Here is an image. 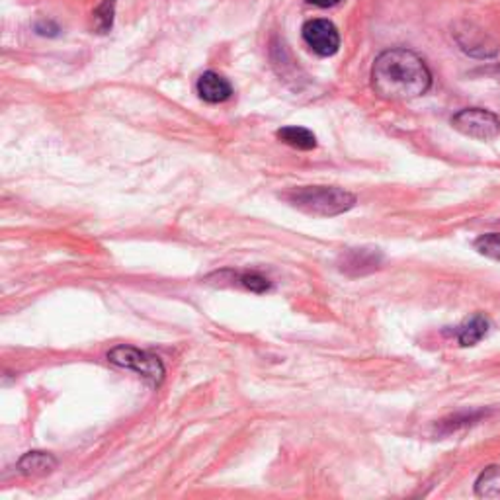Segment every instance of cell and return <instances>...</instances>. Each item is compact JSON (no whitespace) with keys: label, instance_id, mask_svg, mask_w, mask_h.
I'll list each match as a JSON object with an SVG mask.
<instances>
[{"label":"cell","instance_id":"obj_1","mask_svg":"<svg viewBox=\"0 0 500 500\" xmlns=\"http://www.w3.org/2000/svg\"><path fill=\"white\" fill-rule=\"evenodd\" d=\"M430 86L432 74L426 63L402 47L383 51L371 66V89L386 100H415L425 96Z\"/></svg>","mask_w":500,"mask_h":500},{"label":"cell","instance_id":"obj_2","mask_svg":"<svg viewBox=\"0 0 500 500\" xmlns=\"http://www.w3.org/2000/svg\"><path fill=\"white\" fill-rule=\"evenodd\" d=\"M293 207L316 217H334L355 206V196L334 186H305L284 196Z\"/></svg>","mask_w":500,"mask_h":500},{"label":"cell","instance_id":"obj_3","mask_svg":"<svg viewBox=\"0 0 500 500\" xmlns=\"http://www.w3.org/2000/svg\"><path fill=\"white\" fill-rule=\"evenodd\" d=\"M108 362L118 368L139 373L143 379H147L151 386H160L165 379V363L159 355L149 354L145 350H137L133 346H115L108 352Z\"/></svg>","mask_w":500,"mask_h":500},{"label":"cell","instance_id":"obj_4","mask_svg":"<svg viewBox=\"0 0 500 500\" xmlns=\"http://www.w3.org/2000/svg\"><path fill=\"white\" fill-rule=\"evenodd\" d=\"M451 125H454L456 131L464 133L465 137L479 141H490L498 137L500 133V118L485 108L461 110L451 118Z\"/></svg>","mask_w":500,"mask_h":500},{"label":"cell","instance_id":"obj_5","mask_svg":"<svg viewBox=\"0 0 500 500\" xmlns=\"http://www.w3.org/2000/svg\"><path fill=\"white\" fill-rule=\"evenodd\" d=\"M303 40L319 57H332L340 50V34L329 20H309L303 26Z\"/></svg>","mask_w":500,"mask_h":500},{"label":"cell","instance_id":"obj_6","mask_svg":"<svg viewBox=\"0 0 500 500\" xmlns=\"http://www.w3.org/2000/svg\"><path fill=\"white\" fill-rule=\"evenodd\" d=\"M383 254L378 248H348L340 258V270L350 276H363L381 266Z\"/></svg>","mask_w":500,"mask_h":500},{"label":"cell","instance_id":"obj_7","mask_svg":"<svg viewBox=\"0 0 500 500\" xmlns=\"http://www.w3.org/2000/svg\"><path fill=\"white\" fill-rule=\"evenodd\" d=\"M198 94L199 98L207 104H223L230 98V94H233V86H230V82L223 74L207 71L199 76Z\"/></svg>","mask_w":500,"mask_h":500},{"label":"cell","instance_id":"obj_8","mask_svg":"<svg viewBox=\"0 0 500 500\" xmlns=\"http://www.w3.org/2000/svg\"><path fill=\"white\" fill-rule=\"evenodd\" d=\"M457 43L465 53L473 55V57H480V59L495 57L498 51L496 43L490 40L485 32L475 30L473 26H467V30L461 34L457 32Z\"/></svg>","mask_w":500,"mask_h":500},{"label":"cell","instance_id":"obj_9","mask_svg":"<svg viewBox=\"0 0 500 500\" xmlns=\"http://www.w3.org/2000/svg\"><path fill=\"white\" fill-rule=\"evenodd\" d=\"M18 469L26 477H45L57 469V459L47 451H27L18 461Z\"/></svg>","mask_w":500,"mask_h":500},{"label":"cell","instance_id":"obj_10","mask_svg":"<svg viewBox=\"0 0 500 500\" xmlns=\"http://www.w3.org/2000/svg\"><path fill=\"white\" fill-rule=\"evenodd\" d=\"M490 329V323L485 315H473L471 319H467L464 324L457 326L456 331V339L459 342V346H464V348H469V346H475L480 340L485 339L488 334Z\"/></svg>","mask_w":500,"mask_h":500},{"label":"cell","instance_id":"obj_11","mask_svg":"<svg viewBox=\"0 0 500 500\" xmlns=\"http://www.w3.org/2000/svg\"><path fill=\"white\" fill-rule=\"evenodd\" d=\"M277 139L285 145H290L293 149L300 151H311L316 147V137L313 136V131L305 128H297V125H287L277 131Z\"/></svg>","mask_w":500,"mask_h":500},{"label":"cell","instance_id":"obj_12","mask_svg":"<svg viewBox=\"0 0 500 500\" xmlns=\"http://www.w3.org/2000/svg\"><path fill=\"white\" fill-rule=\"evenodd\" d=\"M475 495L480 498L500 496V465H488L475 480Z\"/></svg>","mask_w":500,"mask_h":500},{"label":"cell","instance_id":"obj_13","mask_svg":"<svg viewBox=\"0 0 500 500\" xmlns=\"http://www.w3.org/2000/svg\"><path fill=\"white\" fill-rule=\"evenodd\" d=\"M113 12H115V0H104V3L96 8L94 16V30L98 34H108L113 26Z\"/></svg>","mask_w":500,"mask_h":500},{"label":"cell","instance_id":"obj_14","mask_svg":"<svg viewBox=\"0 0 500 500\" xmlns=\"http://www.w3.org/2000/svg\"><path fill=\"white\" fill-rule=\"evenodd\" d=\"M473 248L480 256L500 261V233H485L475 238Z\"/></svg>","mask_w":500,"mask_h":500},{"label":"cell","instance_id":"obj_15","mask_svg":"<svg viewBox=\"0 0 500 500\" xmlns=\"http://www.w3.org/2000/svg\"><path fill=\"white\" fill-rule=\"evenodd\" d=\"M238 282L243 284V285L246 287V290H250L253 293H266V292L272 290V282L268 280L266 276L258 274V272H245V274H240Z\"/></svg>","mask_w":500,"mask_h":500},{"label":"cell","instance_id":"obj_16","mask_svg":"<svg viewBox=\"0 0 500 500\" xmlns=\"http://www.w3.org/2000/svg\"><path fill=\"white\" fill-rule=\"evenodd\" d=\"M307 3L313 4V6H319V8H331V6L340 4L342 0H307Z\"/></svg>","mask_w":500,"mask_h":500}]
</instances>
